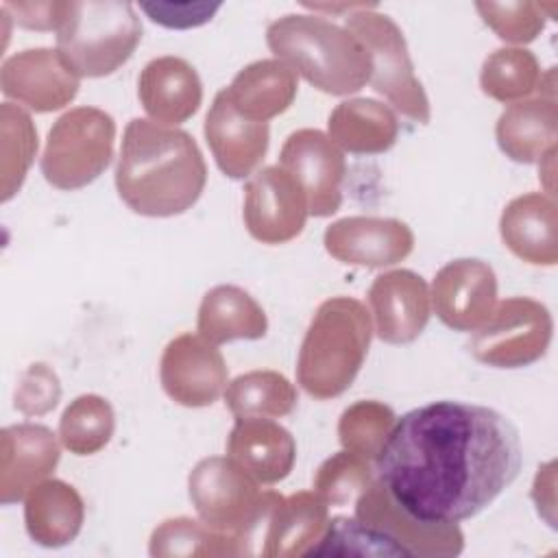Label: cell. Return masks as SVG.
<instances>
[{
	"mask_svg": "<svg viewBox=\"0 0 558 558\" xmlns=\"http://www.w3.org/2000/svg\"><path fill=\"white\" fill-rule=\"evenodd\" d=\"M521 471V438L501 412L440 399L390 429L375 477L410 514L460 523L490 506Z\"/></svg>",
	"mask_w": 558,
	"mask_h": 558,
	"instance_id": "6da1fadb",
	"label": "cell"
},
{
	"mask_svg": "<svg viewBox=\"0 0 558 558\" xmlns=\"http://www.w3.org/2000/svg\"><path fill=\"white\" fill-rule=\"evenodd\" d=\"M205 183V157L187 131L148 118L126 124L116 190L131 211L148 218L179 216L196 205Z\"/></svg>",
	"mask_w": 558,
	"mask_h": 558,
	"instance_id": "7a4b0ae2",
	"label": "cell"
},
{
	"mask_svg": "<svg viewBox=\"0 0 558 558\" xmlns=\"http://www.w3.org/2000/svg\"><path fill=\"white\" fill-rule=\"evenodd\" d=\"M266 44L316 89L349 96L371 81V54L347 28L318 13H286L268 24Z\"/></svg>",
	"mask_w": 558,
	"mask_h": 558,
	"instance_id": "3957f363",
	"label": "cell"
},
{
	"mask_svg": "<svg viewBox=\"0 0 558 558\" xmlns=\"http://www.w3.org/2000/svg\"><path fill=\"white\" fill-rule=\"evenodd\" d=\"M373 338V318L353 296L323 301L303 336L296 381L314 399L340 397L357 377Z\"/></svg>",
	"mask_w": 558,
	"mask_h": 558,
	"instance_id": "277c9868",
	"label": "cell"
},
{
	"mask_svg": "<svg viewBox=\"0 0 558 558\" xmlns=\"http://www.w3.org/2000/svg\"><path fill=\"white\" fill-rule=\"evenodd\" d=\"M142 41V22L131 2H68L57 31V52L78 78H100L122 68Z\"/></svg>",
	"mask_w": 558,
	"mask_h": 558,
	"instance_id": "5b68a950",
	"label": "cell"
},
{
	"mask_svg": "<svg viewBox=\"0 0 558 558\" xmlns=\"http://www.w3.org/2000/svg\"><path fill=\"white\" fill-rule=\"evenodd\" d=\"M257 484L229 456H209L190 471L187 495L203 523L244 541L253 554L251 543L264 538L268 517L281 499Z\"/></svg>",
	"mask_w": 558,
	"mask_h": 558,
	"instance_id": "8992f818",
	"label": "cell"
},
{
	"mask_svg": "<svg viewBox=\"0 0 558 558\" xmlns=\"http://www.w3.org/2000/svg\"><path fill=\"white\" fill-rule=\"evenodd\" d=\"M116 142L113 118L98 107H74L59 116L46 137L39 161L44 179L57 190H81L111 163Z\"/></svg>",
	"mask_w": 558,
	"mask_h": 558,
	"instance_id": "52a82bcc",
	"label": "cell"
},
{
	"mask_svg": "<svg viewBox=\"0 0 558 558\" xmlns=\"http://www.w3.org/2000/svg\"><path fill=\"white\" fill-rule=\"evenodd\" d=\"M371 54V85L401 116L427 124L432 118L429 98L414 74L403 31L375 4H362L347 15L344 24Z\"/></svg>",
	"mask_w": 558,
	"mask_h": 558,
	"instance_id": "ba28073f",
	"label": "cell"
},
{
	"mask_svg": "<svg viewBox=\"0 0 558 558\" xmlns=\"http://www.w3.org/2000/svg\"><path fill=\"white\" fill-rule=\"evenodd\" d=\"M554 336L549 310L530 296H510L495 305L490 318L475 329L469 351L493 368H523L538 362Z\"/></svg>",
	"mask_w": 558,
	"mask_h": 558,
	"instance_id": "9c48e42d",
	"label": "cell"
},
{
	"mask_svg": "<svg viewBox=\"0 0 558 558\" xmlns=\"http://www.w3.org/2000/svg\"><path fill=\"white\" fill-rule=\"evenodd\" d=\"M353 517L386 536L401 556H458L464 549L458 523H434L410 514L377 477L353 504Z\"/></svg>",
	"mask_w": 558,
	"mask_h": 558,
	"instance_id": "30bf717a",
	"label": "cell"
},
{
	"mask_svg": "<svg viewBox=\"0 0 558 558\" xmlns=\"http://www.w3.org/2000/svg\"><path fill=\"white\" fill-rule=\"evenodd\" d=\"M310 205L299 181L281 166L255 170L244 185V227L262 244H286L301 235Z\"/></svg>",
	"mask_w": 558,
	"mask_h": 558,
	"instance_id": "8fae6325",
	"label": "cell"
},
{
	"mask_svg": "<svg viewBox=\"0 0 558 558\" xmlns=\"http://www.w3.org/2000/svg\"><path fill=\"white\" fill-rule=\"evenodd\" d=\"M159 381L174 403L205 408L225 395L229 368L216 344L187 331L166 344L159 360Z\"/></svg>",
	"mask_w": 558,
	"mask_h": 558,
	"instance_id": "7c38bea8",
	"label": "cell"
},
{
	"mask_svg": "<svg viewBox=\"0 0 558 558\" xmlns=\"http://www.w3.org/2000/svg\"><path fill=\"white\" fill-rule=\"evenodd\" d=\"M279 166L303 187L310 216L327 218L340 209L347 161L327 133L318 129L292 131L281 146Z\"/></svg>",
	"mask_w": 558,
	"mask_h": 558,
	"instance_id": "4fadbf2b",
	"label": "cell"
},
{
	"mask_svg": "<svg viewBox=\"0 0 558 558\" xmlns=\"http://www.w3.org/2000/svg\"><path fill=\"white\" fill-rule=\"evenodd\" d=\"M429 299L438 320L453 331H475L497 305V275L477 257H458L438 268Z\"/></svg>",
	"mask_w": 558,
	"mask_h": 558,
	"instance_id": "5bb4252c",
	"label": "cell"
},
{
	"mask_svg": "<svg viewBox=\"0 0 558 558\" xmlns=\"http://www.w3.org/2000/svg\"><path fill=\"white\" fill-rule=\"evenodd\" d=\"M0 89L35 113H50L76 98L78 76L63 63L57 48H26L2 61Z\"/></svg>",
	"mask_w": 558,
	"mask_h": 558,
	"instance_id": "9a60e30c",
	"label": "cell"
},
{
	"mask_svg": "<svg viewBox=\"0 0 558 558\" xmlns=\"http://www.w3.org/2000/svg\"><path fill=\"white\" fill-rule=\"evenodd\" d=\"M323 244L342 264L386 268L403 262L412 253L414 233L399 218L347 216L325 229Z\"/></svg>",
	"mask_w": 558,
	"mask_h": 558,
	"instance_id": "2e32d148",
	"label": "cell"
},
{
	"mask_svg": "<svg viewBox=\"0 0 558 558\" xmlns=\"http://www.w3.org/2000/svg\"><path fill=\"white\" fill-rule=\"evenodd\" d=\"M373 331L386 344H410L427 327L432 316L429 286L408 268L377 275L368 288Z\"/></svg>",
	"mask_w": 558,
	"mask_h": 558,
	"instance_id": "e0dca14e",
	"label": "cell"
},
{
	"mask_svg": "<svg viewBox=\"0 0 558 558\" xmlns=\"http://www.w3.org/2000/svg\"><path fill=\"white\" fill-rule=\"evenodd\" d=\"M50 427L15 423L0 432V504L22 501L33 486L48 480L61 458V447Z\"/></svg>",
	"mask_w": 558,
	"mask_h": 558,
	"instance_id": "ac0fdd59",
	"label": "cell"
},
{
	"mask_svg": "<svg viewBox=\"0 0 558 558\" xmlns=\"http://www.w3.org/2000/svg\"><path fill=\"white\" fill-rule=\"evenodd\" d=\"M205 140L209 150L229 179H248L259 170L270 144L268 122H255L244 118L220 89L205 116Z\"/></svg>",
	"mask_w": 558,
	"mask_h": 558,
	"instance_id": "d6986e66",
	"label": "cell"
},
{
	"mask_svg": "<svg viewBox=\"0 0 558 558\" xmlns=\"http://www.w3.org/2000/svg\"><path fill=\"white\" fill-rule=\"evenodd\" d=\"M137 96L148 120L177 126L198 111L203 102V83L190 61L163 54L150 59L140 72Z\"/></svg>",
	"mask_w": 558,
	"mask_h": 558,
	"instance_id": "ffe728a7",
	"label": "cell"
},
{
	"mask_svg": "<svg viewBox=\"0 0 558 558\" xmlns=\"http://www.w3.org/2000/svg\"><path fill=\"white\" fill-rule=\"evenodd\" d=\"M504 246L532 266L558 264V209L554 196L527 192L512 198L499 216Z\"/></svg>",
	"mask_w": 558,
	"mask_h": 558,
	"instance_id": "44dd1931",
	"label": "cell"
},
{
	"mask_svg": "<svg viewBox=\"0 0 558 558\" xmlns=\"http://www.w3.org/2000/svg\"><path fill=\"white\" fill-rule=\"evenodd\" d=\"M227 456L259 484L286 480L296 460L294 436L266 416L235 418L227 436Z\"/></svg>",
	"mask_w": 558,
	"mask_h": 558,
	"instance_id": "7402d4cb",
	"label": "cell"
},
{
	"mask_svg": "<svg viewBox=\"0 0 558 558\" xmlns=\"http://www.w3.org/2000/svg\"><path fill=\"white\" fill-rule=\"evenodd\" d=\"M327 523L329 504L314 488L281 497L268 517L259 554L266 558L310 556L323 538Z\"/></svg>",
	"mask_w": 558,
	"mask_h": 558,
	"instance_id": "603a6c76",
	"label": "cell"
},
{
	"mask_svg": "<svg viewBox=\"0 0 558 558\" xmlns=\"http://www.w3.org/2000/svg\"><path fill=\"white\" fill-rule=\"evenodd\" d=\"M495 140L508 159L517 163H538L549 148H556V98L530 96L510 102L497 118Z\"/></svg>",
	"mask_w": 558,
	"mask_h": 558,
	"instance_id": "cb8c5ba5",
	"label": "cell"
},
{
	"mask_svg": "<svg viewBox=\"0 0 558 558\" xmlns=\"http://www.w3.org/2000/svg\"><path fill=\"white\" fill-rule=\"evenodd\" d=\"M83 521V497L63 480H44L24 497L26 532L41 547L70 545L78 536Z\"/></svg>",
	"mask_w": 558,
	"mask_h": 558,
	"instance_id": "d4e9b609",
	"label": "cell"
},
{
	"mask_svg": "<svg viewBox=\"0 0 558 558\" xmlns=\"http://www.w3.org/2000/svg\"><path fill=\"white\" fill-rule=\"evenodd\" d=\"M225 92L244 118L268 122L290 109L299 92V78L290 65L275 57L257 59L244 65Z\"/></svg>",
	"mask_w": 558,
	"mask_h": 558,
	"instance_id": "484cf974",
	"label": "cell"
},
{
	"mask_svg": "<svg viewBox=\"0 0 558 558\" xmlns=\"http://www.w3.org/2000/svg\"><path fill=\"white\" fill-rule=\"evenodd\" d=\"M196 331L216 347L231 340H259L268 331V318L244 288L220 283L203 294Z\"/></svg>",
	"mask_w": 558,
	"mask_h": 558,
	"instance_id": "4316f807",
	"label": "cell"
},
{
	"mask_svg": "<svg viewBox=\"0 0 558 558\" xmlns=\"http://www.w3.org/2000/svg\"><path fill=\"white\" fill-rule=\"evenodd\" d=\"M327 135L351 155H381L395 146L399 122L392 107L375 98H349L329 113Z\"/></svg>",
	"mask_w": 558,
	"mask_h": 558,
	"instance_id": "83f0119b",
	"label": "cell"
},
{
	"mask_svg": "<svg viewBox=\"0 0 558 558\" xmlns=\"http://www.w3.org/2000/svg\"><path fill=\"white\" fill-rule=\"evenodd\" d=\"M148 554L153 558H216L246 556L251 549L244 541L222 534L203 521L172 517L153 530Z\"/></svg>",
	"mask_w": 558,
	"mask_h": 558,
	"instance_id": "f1b7e54d",
	"label": "cell"
},
{
	"mask_svg": "<svg viewBox=\"0 0 558 558\" xmlns=\"http://www.w3.org/2000/svg\"><path fill=\"white\" fill-rule=\"evenodd\" d=\"M225 405L235 418L242 416H288L299 401L294 384L277 371H248L227 384Z\"/></svg>",
	"mask_w": 558,
	"mask_h": 558,
	"instance_id": "f546056e",
	"label": "cell"
},
{
	"mask_svg": "<svg viewBox=\"0 0 558 558\" xmlns=\"http://www.w3.org/2000/svg\"><path fill=\"white\" fill-rule=\"evenodd\" d=\"M543 70L534 52L521 46H506L493 50L480 72L482 92L499 102H519L536 94Z\"/></svg>",
	"mask_w": 558,
	"mask_h": 558,
	"instance_id": "4dcf8cb0",
	"label": "cell"
},
{
	"mask_svg": "<svg viewBox=\"0 0 558 558\" xmlns=\"http://www.w3.org/2000/svg\"><path fill=\"white\" fill-rule=\"evenodd\" d=\"M113 429V408L100 395H78L59 418V440L74 456L98 453L109 445Z\"/></svg>",
	"mask_w": 558,
	"mask_h": 558,
	"instance_id": "1f68e13d",
	"label": "cell"
},
{
	"mask_svg": "<svg viewBox=\"0 0 558 558\" xmlns=\"http://www.w3.org/2000/svg\"><path fill=\"white\" fill-rule=\"evenodd\" d=\"M0 135H2V203L11 201L35 159L37 153V129L31 116L13 102H2L0 107Z\"/></svg>",
	"mask_w": 558,
	"mask_h": 558,
	"instance_id": "d6a6232c",
	"label": "cell"
},
{
	"mask_svg": "<svg viewBox=\"0 0 558 558\" xmlns=\"http://www.w3.org/2000/svg\"><path fill=\"white\" fill-rule=\"evenodd\" d=\"M395 423L397 414L390 405L375 399H362L340 414L338 440L342 449L375 462Z\"/></svg>",
	"mask_w": 558,
	"mask_h": 558,
	"instance_id": "836d02e7",
	"label": "cell"
},
{
	"mask_svg": "<svg viewBox=\"0 0 558 558\" xmlns=\"http://www.w3.org/2000/svg\"><path fill=\"white\" fill-rule=\"evenodd\" d=\"M373 480H375L373 462L353 451L342 449L329 456L316 469L312 488L331 508H344V506H353L357 497L371 486Z\"/></svg>",
	"mask_w": 558,
	"mask_h": 558,
	"instance_id": "e575fe53",
	"label": "cell"
},
{
	"mask_svg": "<svg viewBox=\"0 0 558 558\" xmlns=\"http://www.w3.org/2000/svg\"><path fill=\"white\" fill-rule=\"evenodd\" d=\"M475 11L499 39L521 46L534 41L543 33L545 20L554 15L556 4L532 0L475 2Z\"/></svg>",
	"mask_w": 558,
	"mask_h": 558,
	"instance_id": "d590c367",
	"label": "cell"
},
{
	"mask_svg": "<svg viewBox=\"0 0 558 558\" xmlns=\"http://www.w3.org/2000/svg\"><path fill=\"white\" fill-rule=\"evenodd\" d=\"M310 556H401L399 549L355 517H333Z\"/></svg>",
	"mask_w": 558,
	"mask_h": 558,
	"instance_id": "8d00e7d4",
	"label": "cell"
},
{
	"mask_svg": "<svg viewBox=\"0 0 558 558\" xmlns=\"http://www.w3.org/2000/svg\"><path fill=\"white\" fill-rule=\"evenodd\" d=\"M59 399L61 381L57 373L48 364L35 362L17 379L13 408L24 416H44L57 408Z\"/></svg>",
	"mask_w": 558,
	"mask_h": 558,
	"instance_id": "74e56055",
	"label": "cell"
},
{
	"mask_svg": "<svg viewBox=\"0 0 558 558\" xmlns=\"http://www.w3.org/2000/svg\"><path fill=\"white\" fill-rule=\"evenodd\" d=\"M220 2H142L140 9L159 26L185 31L196 28L220 11Z\"/></svg>",
	"mask_w": 558,
	"mask_h": 558,
	"instance_id": "f35d334b",
	"label": "cell"
},
{
	"mask_svg": "<svg viewBox=\"0 0 558 558\" xmlns=\"http://www.w3.org/2000/svg\"><path fill=\"white\" fill-rule=\"evenodd\" d=\"M68 2L50 0V2H2V13L13 17L22 28L31 31H59Z\"/></svg>",
	"mask_w": 558,
	"mask_h": 558,
	"instance_id": "ab89813d",
	"label": "cell"
},
{
	"mask_svg": "<svg viewBox=\"0 0 558 558\" xmlns=\"http://www.w3.org/2000/svg\"><path fill=\"white\" fill-rule=\"evenodd\" d=\"M556 462L549 460L538 466V473L532 484V501L536 504L538 514L554 527V510H556Z\"/></svg>",
	"mask_w": 558,
	"mask_h": 558,
	"instance_id": "60d3db41",
	"label": "cell"
}]
</instances>
